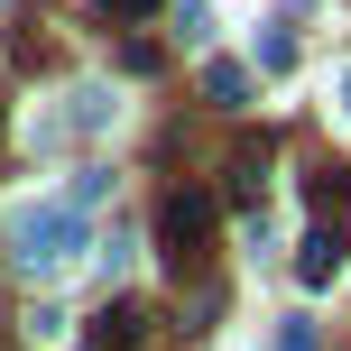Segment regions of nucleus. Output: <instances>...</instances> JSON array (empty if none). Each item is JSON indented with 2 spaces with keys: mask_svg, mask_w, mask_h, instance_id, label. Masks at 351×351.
Returning a JSON list of instances; mask_svg holds the SVG:
<instances>
[{
  "mask_svg": "<svg viewBox=\"0 0 351 351\" xmlns=\"http://www.w3.org/2000/svg\"><path fill=\"white\" fill-rule=\"evenodd\" d=\"M139 305H102V315H93V333H84V351H139Z\"/></svg>",
  "mask_w": 351,
  "mask_h": 351,
  "instance_id": "39448f33",
  "label": "nucleus"
},
{
  "mask_svg": "<svg viewBox=\"0 0 351 351\" xmlns=\"http://www.w3.org/2000/svg\"><path fill=\"white\" fill-rule=\"evenodd\" d=\"M84 222H93V213L74 204V194H56V204H28V213L10 222V259L28 268V278H56V268H74V259H84Z\"/></svg>",
  "mask_w": 351,
  "mask_h": 351,
  "instance_id": "f257e3e1",
  "label": "nucleus"
},
{
  "mask_svg": "<svg viewBox=\"0 0 351 351\" xmlns=\"http://www.w3.org/2000/svg\"><path fill=\"white\" fill-rule=\"evenodd\" d=\"M287 65H296V37L268 28V37H259V74H287Z\"/></svg>",
  "mask_w": 351,
  "mask_h": 351,
  "instance_id": "9d476101",
  "label": "nucleus"
},
{
  "mask_svg": "<svg viewBox=\"0 0 351 351\" xmlns=\"http://www.w3.org/2000/svg\"><path fill=\"white\" fill-rule=\"evenodd\" d=\"M204 102L213 111H250V74L241 65H204Z\"/></svg>",
  "mask_w": 351,
  "mask_h": 351,
  "instance_id": "423d86ee",
  "label": "nucleus"
},
{
  "mask_svg": "<svg viewBox=\"0 0 351 351\" xmlns=\"http://www.w3.org/2000/svg\"><path fill=\"white\" fill-rule=\"evenodd\" d=\"M167 10H176V37H185V47L213 37V10H204V0H167Z\"/></svg>",
  "mask_w": 351,
  "mask_h": 351,
  "instance_id": "6e6552de",
  "label": "nucleus"
},
{
  "mask_svg": "<svg viewBox=\"0 0 351 351\" xmlns=\"http://www.w3.org/2000/svg\"><path fill=\"white\" fill-rule=\"evenodd\" d=\"M259 176H268V139L231 158V204H250V213H259Z\"/></svg>",
  "mask_w": 351,
  "mask_h": 351,
  "instance_id": "0eeeda50",
  "label": "nucleus"
},
{
  "mask_svg": "<svg viewBox=\"0 0 351 351\" xmlns=\"http://www.w3.org/2000/svg\"><path fill=\"white\" fill-rule=\"evenodd\" d=\"M158 0H102V19H148Z\"/></svg>",
  "mask_w": 351,
  "mask_h": 351,
  "instance_id": "ddd939ff",
  "label": "nucleus"
},
{
  "mask_svg": "<svg viewBox=\"0 0 351 351\" xmlns=\"http://www.w3.org/2000/svg\"><path fill=\"white\" fill-rule=\"evenodd\" d=\"M278 351H315V324H305V315H287V324H278Z\"/></svg>",
  "mask_w": 351,
  "mask_h": 351,
  "instance_id": "f8f14e48",
  "label": "nucleus"
},
{
  "mask_svg": "<svg viewBox=\"0 0 351 351\" xmlns=\"http://www.w3.org/2000/svg\"><path fill=\"white\" fill-rule=\"evenodd\" d=\"M102 121H111V93L84 84V93H74V130H102Z\"/></svg>",
  "mask_w": 351,
  "mask_h": 351,
  "instance_id": "1a4fd4ad",
  "label": "nucleus"
},
{
  "mask_svg": "<svg viewBox=\"0 0 351 351\" xmlns=\"http://www.w3.org/2000/svg\"><path fill=\"white\" fill-rule=\"evenodd\" d=\"M342 250H351L342 231H333V222H315V231L296 241V278H305V287H333V278H342Z\"/></svg>",
  "mask_w": 351,
  "mask_h": 351,
  "instance_id": "7ed1b4c3",
  "label": "nucleus"
},
{
  "mask_svg": "<svg viewBox=\"0 0 351 351\" xmlns=\"http://www.w3.org/2000/svg\"><path fill=\"white\" fill-rule=\"evenodd\" d=\"M102 194H111V167H84V176H74V204H84V213L102 204Z\"/></svg>",
  "mask_w": 351,
  "mask_h": 351,
  "instance_id": "9b49d317",
  "label": "nucleus"
},
{
  "mask_svg": "<svg viewBox=\"0 0 351 351\" xmlns=\"http://www.w3.org/2000/svg\"><path fill=\"white\" fill-rule=\"evenodd\" d=\"M204 241H213V194L176 185L158 204V259L176 268V278H204Z\"/></svg>",
  "mask_w": 351,
  "mask_h": 351,
  "instance_id": "f03ea898",
  "label": "nucleus"
},
{
  "mask_svg": "<svg viewBox=\"0 0 351 351\" xmlns=\"http://www.w3.org/2000/svg\"><path fill=\"white\" fill-rule=\"evenodd\" d=\"M305 204H315V222H351V167H315V176H305Z\"/></svg>",
  "mask_w": 351,
  "mask_h": 351,
  "instance_id": "20e7f679",
  "label": "nucleus"
}]
</instances>
